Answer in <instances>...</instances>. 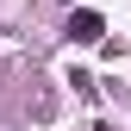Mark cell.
Wrapping results in <instances>:
<instances>
[{
  "label": "cell",
  "mask_w": 131,
  "mask_h": 131,
  "mask_svg": "<svg viewBox=\"0 0 131 131\" xmlns=\"http://www.w3.org/2000/svg\"><path fill=\"white\" fill-rule=\"evenodd\" d=\"M100 31H106V19H100L94 6H75V13H69V38H75V44H100Z\"/></svg>",
  "instance_id": "cell-1"
}]
</instances>
